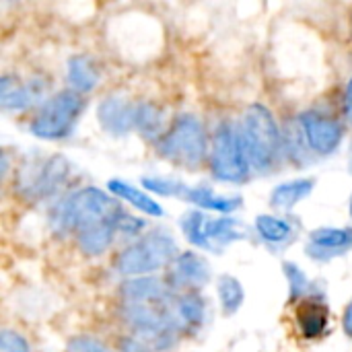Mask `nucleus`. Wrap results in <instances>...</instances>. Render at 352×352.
I'll use <instances>...</instances> for the list:
<instances>
[{"instance_id":"obj_19","label":"nucleus","mask_w":352,"mask_h":352,"mask_svg":"<svg viewBox=\"0 0 352 352\" xmlns=\"http://www.w3.org/2000/svg\"><path fill=\"white\" fill-rule=\"evenodd\" d=\"M245 237H248L245 225L233 217H219V219L206 221V239H208L210 252L214 248H225V245L241 241Z\"/></svg>"},{"instance_id":"obj_20","label":"nucleus","mask_w":352,"mask_h":352,"mask_svg":"<svg viewBox=\"0 0 352 352\" xmlns=\"http://www.w3.org/2000/svg\"><path fill=\"white\" fill-rule=\"evenodd\" d=\"M66 78L74 93H91L99 85V70L89 56H72L66 66Z\"/></svg>"},{"instance_id":"obj_21","label":"nucleus","mask_w":352,"mask_h":352,"mask_svg":"<svg viewBox=\"0 0 352 352\" xmlns=\"http://www.w3.org/2000/svg\"><path fill=\"white\" fill-rule=\"evenodd\" d=\"M316 190V182L314 179H291L285 182L280 186H276L270 194V204L278 210H291L293 206H297L301 200H305L311 192Z\"/></svg>"},{"instance_id":"obj_8","label":"nucleus","mask_w":352,"mask_h":352,"mask_svg":"<svg viewBox=\"0 0 352 352\" xmlns=\"http://www.w3.org/2000/svg\"><path fill=\"white\" fill-rule=\"evenodd\" d=\"M70 163L62 155H52L33 165H25L16 179V190L27 200H43L54 196L68 179Z\"/></svg>"},{"instance_id":"obj_14","label":"nucleus","mask_w":352,"mask_h":352,"mask_svg":"<svg viewBox=\"0 0 352 352\" xmlns=\"http://www.w3.org/2000/svg\"><path fill=\"white\" fill-rule=\"evenodd\" d=\"M169 311L179 332H196L204 324L206 303L196 293H184L171 301Z\"/></svg>"},{"instance_id":"obj_17","label":"nucleus","mask_w":352,"mask_h":352,"mask_svg":"<svg viewBox=\"0 0 352 352\" xmlns=\"http://www.w3.org/2000/svg\"><path fill=\"white\" fill-rule=\"evenodd\" d=\"M184 200L196 204L202 210H212V212H219V214H231V212H235L241 206V198L239 196H221L214 190H210L208 186L188 188Z\"/></svg>"},{"instance_id":"obj_5","label":"nucleus","mask_w":352,"mask_h":352,"mask_svg":"<svg viewBox=\"0 0 352 352\" xmlns=\"http://www.w3.org/2000/svg\"><path fill=\"white\" fill-rule=\"evenodd\" d=\"M169 305H124L122 318L151 352L169 351L182 334L171 318Z\"/></svg>"},{"instance_id":"obj_13","label":"nucleus","mask_w":352,"mask_h":352,"mask_svg":"<svg viewBox=\"0 0 352 352\" xmlns=\"http://www.w3.org/2000/svg\"><path fill=\"white\" fill-rule=\"evenodd\" d=\"M97 120L109 134L124 136L136 128V105L122 97H105L97 107Z\"/></svg>"},{"instance_id":"obj_24","label":"nucleus","mask_w":352,"mask_h":352,"mask_svg":"<svg viewBox=\"0 0 352 352\" xmlns=\"http://www.w3.org/2000/svg\"><path fill=\"white\" fill-rule=\"evenodd\" d=\"M217 293H219V301H221V307H223L225 316H235L241 309L243 301H245L243 285L231 274H223L219 278Z\"/></svg>"},{"instance_id":"obj_15","label":"nucleus","mask_w":352,"mask_h":352,"mask_svg":"<svg viewBox=\"0 0 352 352\" xmlns=\"http://www.w3.org/2000/svg\"><path fill=\"white\" fill-rule=\"evenodd\" d=\"M328 307L320 301H303L299 303L297 311H295V322L299 326V332L307 338V340H316L320 336L326 334L328 330Z\"/></svg>"},{"instance_id":"obj_29","label":"nucleus","mask_w":352,"mask_h":352,"mask_svg":"<svg viewBox=\"0 0 352 352\" xmlns=\"http://www.w3.org/2000/svg\"><path fill=\"white\" fill-rule=\"evenodd\" d=\"M0 349H2V352H31L29 342L14 330H2Z\"/></svg>"},{"instance_id":"obj_11","label":"nucleus","mask_w":352,"mask_h":352,"mask_svg":"<svg viewBox=\"0 0 352 352\" xmlns=\"http://www.w3.org/2000/svg\"><path fill=\"white\" fill-rule=\"evenodd\" d=\"M124 305H167L169 287L155 276L130 278L120 289Z\"/></svg>"},{"instance_id":"obj_27","label":"nucleus","mask_w":352,"mask_h":352,"mask_svg":"<svg viewBox=\"0 0 352 352\" xmlns=\"http://www.w3.org/2000/svg\"><path fill=\"white\" fill-rule=\"evenodd\" d=\"M285 276L289 280V299L291 301H301L309 293V278L307 274L293 262H285Z\"/></svg>"},{"instance_id":"obj_18","label":"nucleus","mask_w":352,"mask_h":352,"mask_svg":"<svg viewBox=\"0 0 352 352\" xmlns=\"http://www.w3.org/2000/svg\"><path fill=\"white\" fill-rule=\"evenodd\" d=\"M107 190L113 198H120L128 204H132L136 210H140L142 214L148 217H163V208L159 202H155L146 192L138 190L136 186L124 182V179H109L107 182Z\"/></svg>"},{"instance_id":"obj_1","label":"nucleus","mask_w":352,"mask_h":352,"mask_svg":"<svg viewBox=\"0 0 352 352\" xmlns=\"http://www.w3.org/2000/svg\"><path fill=\"white\" fill-rule=\"evenodd\" d=\"M124 210L118 198L99 190L82 188L68 194L52 210V227L58 233H82L107 223H118Z\"/></svg>"},{"instance_id":"obj_25","label":"nucleus","mask_w":352,"mask_h":352,"mask_svg":"<svg viewBox=\"0 0 352 352\" xmlns=\"http://www.w3.org/2000/svg\"><path fill=\"white\" fill-rule=\"evenodd\" d=\"M206 214L202 210H192L188 212L179 225H182V231L186 235V239L194 245V248H202V250H210L208 245V239H206Z\"/></svg>"},{"instance_id":"obj_12","label":"nucleus","mask_w":352,"mask_h":352,"mask_svg":"<svg viewBox=\"0 0 352 352\" xmlns=\"http://www.w3.org/2000/svg\"><path fill=\"white\" fill-rule=\"evenodd\" d=\"M352 248V229L322 227L309 233L307 256L320 262L336 258Z\"/></svg>"},{"instance_id":"obj_32","label":"nucleus","mask_w":352,"mask_h":352,"mask_svg":"<svg viewBox=\"0 0 352 352\" xmlns=\"http://www.w3.org/2000/svg\"><path fill=\"white\" fill-rule=\"evenodd\" d=\"M342 328H344V332L349 334L352 338V301L349 303V307L344 309V318H342Z\"/></svg>"},{"instance_id":"obj_6","label":"nucleus","mask_w":352,"mask_h":352,"mask_svg":"<svg viewBox=\"0 0 352 352\" xmlns=\"http://www.w3.org/2000/svg\"><path fill=\"white\" fill-rule=\"evenodd\" d=\"M252 161L241 136L239 126L223 122L212 138L210 148V171L219 182L243 184L250 177Z\"/></svg>"},{"instance_id":"obj_28","label":"nucleus","mask_w":352,"mask_h":352,"mask_svg":"<svg viewBox=\"0 0 352 352\" xmlns=\"http://www.w3.org/2000/svg\"><path fill=\"white\" fill-rule=\"evenodd\" d=\"M66 352H111L103 342L91 336H74L68 340Z\"/></svg>"},{"instance_id":"obj_34","label":"nucleus","mask_w":352,"mask_h":352,"mask_svg":"<svg viewBox=\"0 0 352 352\" xmlns=\"http://www.w3.org/2000/svg\"><path fill=\"white\" fill-rule=\"evenodd\" d=\"M349 171H351V175H352V161H351V167H349Z\"/></svg>"},{"instance_id":"obj_7","label":"nucleus","mask_w":352,"mask_h":352,"mask_svg":"<svg viewBox=\"0 0 352 352\" xmlns=\"http://www.w3.org/2000/svg\"><path fill=\"white\" fill-rule=\"evenodd\" d=\"M82 109H85L82 95L74 93L72 89L60 91L41 105L29 130L33 136L41 140H62L70 136Z\"/></svg>"},{"instance_id":"obj_10","label":"nucleus","mask_w":352,"mask_h":352,"mask_svg":"<svg viewBox=\"0 0 352 352\" xmlns=\"http://www.w3.org/2000/svg\"><path fill=\"white\" fill-rule=\"evenodd\" d=\"M208 280H210V266L196 252L179 254L169 266L167 287L173 291H196L208 285Z\"/></svg>"},{"instance_id":"obj_9","label":"nucleus","mask_w":352,"mask_h":352,"mask_svg":"<svg viewBox=\"0 0 352 352\" xmlns=\"http://www.w3.org/2000/svg\"><path fill=\"white\" fill-rule=\"evenodd\" d=\"M299 126L309 151L316 155H332L344 138V130L336 120L316 111L303 113L299 118Z\"/></svg>"},{"instance_id":"obj_30","label":"nucleus","mask_w":352,"mask_h":352,"mask_svg":"<svg viewBox=\"0 0 352 352\" xmlns=\"http://www.w3.org/2000/svg\"><path fill=\"white\" fill-rule=\"evenodd\" d=\"M120 352H151L140 340L136 338H124L120 344Z\"/></svg>"},{"instance_id":"obj_23","label":"nucleus","mask_w":352,"mask_h":352,"mask_svg":"<svg viewBox=\"0 0 352 352\" xmlns=\"http://www.w3.org/2000/svg\"><path fill=\"white\" fill-rule=\"evenodd\" d=\"M254 225H256L258 235L272 245H285L295 235V227L287 219H280V217L260 214V217H256Z\"/></svg>"},{"instance_id":"obj_4","label":"nucleus","mask_w":352,"mask_h":352,"mask_svg":"<svg viewBox=\"0 0 352 352\" xmlns=\"http://www.w3.org/2000/svg\"><path fill=\"white\" fill-rule=\"evenodd\" d=\"M206 151H208V142H206L204 126L192 113H179L171 122L165 136L159 140L161 157L186 169L200 167L206 157Z\"/></svg>"},{"instance_id":"obj_2","label":"nucleus","mask_w":352,"mask_h":352,"mask_svg":"<svg viewBox=\"0 0 352 352\" xmlns=\"http://www.w3.org/2000/svg\"><path fill=\"white\" fill-rule=\"evenodd\" d=\"M239 130L252 165L258 171L272 169L283 153V134L272 111L260 103L250 105L241 118Z\"/></svg>"},{"instance_id":"obj_22","label":"nucleus","mask_w":352,"mask_h":352,"mask_svg":"<svg viewBox=\"0 0 352 352\" xmlns=\"http://www.w3.org/2000/svg\"><path fill=\"white\" fill-rule=\"evenodd\" d=\"M136 130L148 138V140H161L165 136V116L161 111V107H157L155 103H138L136 105Z\"/></svg>"},{"instance_id":"obj_3","label":"nucleus","mask_w":352,"mask_h":352,"mask_svg":"<svg viewBox=\"0 0 352 352\" xmlns=\"http://www.w3.org/2000/svg\"><path fill=\"white\" fill-rule=\"evenodd\" d=\"M177 243L165 231H151L132 245H128L113 262V268L128 278L153 274L165 266H171L177 258Z\"/></svg>"},{"instance_id":"obj_33","label":"nucleus","mask_w":352,"mask_h":352,"mask_svg":"<svg viewBox=\"0 0 352 352\" xmlns=\"http://www.w3.org/2000/svg\"><path fill=\"white\" fill-rule=\"evenodd\" d=\"M351 217H352V196H351Z\"/></svg>"},{"instance_id":"obj_26","label":"nucleus","mask_w":352,"mask_h":352,"mask_svg":"<svg viewBox=\"0 0 352 352\" xmlns=\"http://www.w3.org/2000/svg\"><path fill=\"white\" fill-rule=\"evenodd\" d=\"M142 186L159 196L167 198H186V192L190 186H186L179 179H169V177H142Z\"/></svg>"},{"instance_id":"obj_31","label":"nucleus","mask_w":352,"mask_h":352,"mask_svg":"<svg viewBox=\"0 0 352 352\" xmlns=\"http://www.w3.org/2000/svg\"><path fill=\"white\" fill-rule=\"evenodd\" d=\"M344 116L352 126V78L346 85V93H344Z\"/></svg>"},{"instance_id":"obj_16","label":"nucleus","mask_w":352,"mask_h":352,"mask_svg":"<svg viewBox=\"0 0 352 352\" xmlns=\"http://www.w3.org/2000/svg\"><path fill=\"white\" fill-rule=\"evenodd\" d=\"M39 93H41V87H37L35 82L21 85L12 76H2V80H0V103H2V109H6V111L27 109L29 105L35 103Z\"/></svg>"}]
</instances>
